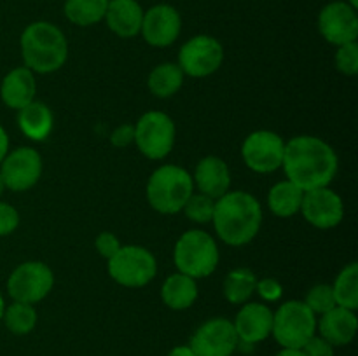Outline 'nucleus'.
Instances as JSON below:
<instances>
[{"mask_svg": "<svg viewBox=\"0 0 358 356\" xmlns=\"http://www.w3.org/2000/svg\"><path fill=\"white\" fill-rule=\"evenodd\" d=\"M161 299L173 311L189 309L198 299L196 279L182 274V272L168 276L166 281L163 283V288H161Z\"/></svg>", "mask_w": 358, "mask_h": 356, "instance_id": "nucleus-23", "label": "nucleus"}, {"mask_svg": "<svg viewBox=\"0 0 358 356\" xmlns=\"http://www.w3.org/2000/svg\"><path fill=\"white\" fill-rule=\"evenodd\" d=\"M304 191H301L296 184L290 180L278 181L271 187L268 194V206L271 213H275L280 218H289L297 212H301V202H303Z\"/></svg>", "mask_w": 358, "mask_h": 356, "instance_id": "nucleus-24", "label": "nucleus"}, {"mask_svg": "<svg viewBox=\"0 0 358 356\" xmlns=\"http://www.w3.org/2000/svg\"><path fill=\"white\" fill-rule=\"evenodd\" d=\"M94 246H96V251L105 260H110L119 251L121 243H119V239L112 232H100L96 239H94Z\"/></svg>", "mask_w": 358, "mask_h": 356, "instance_id": "nucleus-34", "label": "nucleus"}, {"mask_svg": "<svg viewBox=\"0 0 358 356\" xmlns=\"http://www.w3.org/2000/svg\"><path fill=\"white\" fill-rule=\"evenodd\" d=\"M301 349H303L304 356H334V346L317 334Z\"/></svg>", "mask_w": 358, "mask_h": 356, "instance_id": "nucleus-35", "label": "nucleus"}, {"mask_svg": "<svg viewBox=\"0 0 358 356\" xmlns=\"http://www.w3.org/2000/svg\"><path fill=\"white\" fill-rule=\"evenodd\" d=\"M318 30L322 37L332 45L357 42L358 16L355 7L346 0H334L327 3L318 14Z\"/></svg>", "mask_w": 358, "mask_h": 356, "instance_id": "nucleus-14", "label": "nucleus"}, {"mask_svg": "<svg viewBox=\"0 0 358 356\" xmlns=\"http://www.w3.org/2000/svg\"><path fill=\"white\" fill-rule=\"evenodd\" d=\"M103 20L112 34L121 38H131L140 34L143 9L136 0H108Z\"/></svg>", "mask_w": 358, "mask_h": 356, "instance_id": "nucleus-19", "label": "nucleus"}, {"mask_svg": "<svg viewBox=\"0 0 358 356\" xmlns=\"http://www.w3.org/2000/svg\"><path fill=\"white\" fill-rule=\"evenodd\" d=\"M219 246L208 232L199 229L187 230L177 239L173 262L178 272L199 279L212 274L219 265Z\"/></svg>", "mask_w": 358, "mask_h": 356, "instance_id": "nucleus-5", "label": "nucleus"}, {"mask_svg": "<svg viewBox=\"0 0 358 356\" xmlns=\"http://www.w3.org/2000/svg\"><path fill=\"white\" fill-rule=\"evenodd\" d=\"M276 356H304V353H303V349L282 348V351H280Z\"/></svg>", "mask_w": 358, "mask_h": 356, "instance_id": "nucleus-40", "label": "nucleus"}, {"mask_svg": "<svg viewBox=\"0 0 358 356\" xmlns=\"http://www.w3.org/2000/svg\"><path fill=\"white\" fill-rule=\"evenodd\" d=\"M224 49L217 38L210 35H196L185 42L178 52V66L184 75L208 77L220 68Z\"/></svg>", "mask_w": 358, "mask_h": 356, "instance_id": "nucleus-10", "label": "nucleus"}, {"mask_svg": "<svg viewBox=\"0 0 358 356\" xmlns=\"http://www.w3.org/2000/svg\"><path fill=\"white\" fill-rule=\"evenodd\" d=\"M3 311H6V302H3V297H2V293H0V321H2Z\"/></svg>", "mask_w": 358, "mask_h": 356, "instance_id": "nucleus-41", "label": "nucleus"}, {"mask_svg": "<svg viewBox=\"0 0 358 356\" xmlns=\"http://www.w3.org/2000/svg\"><path fill=\"white\" fill-rule=\"evenodd\" d=\"M255 292H257L259 295H261V299H264L266 302H275V300H278L280 297H282L283 288L276 279L264 278L261 279V281H257Z\"/></svg>", "mask_w": 358, "mask_h": 356, "instance_id": "nucleus-36", "label": "nucleus"}, {"mask_svg": "<svg viewBox=\"0 0 358 356\" xmlns=\"http://www.w3.org/2000/svg\"><path fill=\"white\" fill-rule=\"evenodd\" d=\"M194 192V181L187 170L175 164L159 166L147 181V199L156 212L175 215L182 212Z\"/></svg>", "mask_w": 358, "mask_h": 356, "instance_id": "nucleus-4", "label": "nucleus"}, {"mask_svg": "<svg viewBox=\"0 0 358 356\" xmlns=\"http://www.w3.org/2000/svg\"><path fill=\"white\" fill-rule=\"evenodd\" d=\"M182 30L180 13L170 3H156L147 13H143L142 28L147 44L154 47H168L178 38Z\"/></svg>", "mask_w": 358, "mask_h": 356, "instance_id": "nucleus-16", "label": "nucleus"}, {"mask_svg": "<svg viewBox=\"0 0 358 356\" xmlns=\"http://www.w3.org/2000/svg\"><path fill=\"white\" fill-rule=\"evenodd\" d=\"M338 164L334 149L317 136H294L285 143L282 168L301 191L329 187L338 173Z\"/></svg>", "mask_w": 358, "mask_h": 356, "instance_id": "nucleus-1", "label": "nucleus"}, {"mask_svg": "<svg viewBox=\"0 0 358 356\" xmlns=\"http://www.w3.org/2000/svg\"><path fill=\"white\" fill-rule=\"evenodd\" d=\"M233 325L240 344L254 346L271 335L273 311L261 302L243 304Z\"/></svg>", "mask_w": 358, "mask_h": 356, "instance_id": "nucleus-17", "label": "nucleus"}, {"mask_svg": "<svg viewBox=\"0 0 358 356\" xmlns=\"http://www.w3.org/2000/svg\"><path fill=\"white\" fill-rule=\"evenodd\" d=\"M285 142L282 136L269 129L250 133L241 145L245 164L255 173H273L282 168Z\"/></svg>", "mask_w": 358, "mask_h": 356, "instance_id": "nucleus-11", "label": "nucleus"}, {"mask_svg": "<svg viewBox=\"0 0 358 356\" xmlns=\"http://www.w3.org/2000/svg\"><path fill=\"white\" fill-rule=\"evenodd\" d=\"M166 356H196L194 351L191 349V346H177V348L170 349Z\"/></svg>", "mask_w": 358, "mask_h": 356, "instance_id": "nucleus-39", "label": "nucleus"}, {"mask_svg": "<svg viewBox=\"0 0 358 356\" xmlns=\"http://www.w3.org/2000/svg\"><path fill=\"white\" fill-rule=\"evenodd\" d=\"M37 93V82H35V73L28 70L27 66L14 68L3 77L2 86H0V96L2 101L9 108L21 110L31 103Z\"/></svg>", "mask_w": 358, "mask_h": 356, "instance_id": "nucleus-21", "label": "nucleus"}, {"mask_svg": "<svg viewBox=\"0 0 358 356\" xmlns=\"http://www.w3.org/2000/svg\"><path fill=\"white\" fill-rule=\"evenodd\" d=\"M55 274L44 262H23L10 272L7 279V292L16 302L37 304L51 293Z\"/></svg>", "mask_w": 358, "mask_h": 356, "instance_id": "nucleus-9", "label": "nucleus"}, {"mask_svg": "<svg viewBox=\"0 0 358 356\" xmlns=\"http://www.w3.org/2000/svg\"><path fill=\"white\" fill-rule=\"evenodd\" d=\"M112 145L122 149V147H128L129 143L135 142V126L131 124H122L112 131L110 135Z\"/></svg>", "mask_w": 358, "mask_h": 356, "instance_id": "nucleus-37", "label": "nucleus"}, {"mask_svg": "<svg viewBox=\"0 0 358 356\" xmlns=\"http://www.w3.org/2000/svg\"><path fill=\"white\" fill-rule=\"evenodd\" d=\"M0 175L6 188L24 192L34 187L42 175V157L31 147H20L3 157Z\"/></svg>", "mask_w": 358, "mask_h": 356, "instance_id": "nucleus-13", "label": "nucleus"}, {"mask_svg": "<svg viewBox=\"0 0 358 356\" xmlns=\"http://www.w3.org/2000/svg\"><path fill=\"white\" fill-rule=\"evenodd\" d=\"M212 222L224 243L243 246L257 236L262 225L261 202L248 192H226L215 199Z\"/></svg>", "mask_w": 358, "mask_h": 356, "instance_id": "nucleus-2", "label": "nucleus"}, {"mask_svg": "<svg viewBox=\"0 0 358 356\" xmlns=\"http://www.w3.org/2000/svg\"><path fill=\"white\" fill-rule=\"evenodd\" d=\"M182 84H184V72L177 63H161L154 66L147 80L150 93L157 98L173 96L178 93Z\"/></svg>", "mask_w": 358, "mask_h": 356, "instance_id": "nucleus-25", "label": "nucleus"}, {"mask_svg": "<svg viewBox=\"0 0 358 356\" xmlns=\"http://www.w3.org/2000/svg\"><path fill=\"white\" fill-rule=\"evenodd\" d=\"M336 66L345 75H357L358 73V44L348 42V44L338 45L336 51Z\"/></svg>", "mask_w": 358, "mask_h": 356, "instance_id": "nucleus-32", "label": "nucleus"}, {"mask_svg": "<svg viewBox=\"0 0 358 356\" xmlns=\"http://www.w3.org/2000/svg\"><path fill=\"white\" fill-rule=\"evenodd\" d=\"M17 112H20L17 114V126L24 136H28L34 142H42L51 135L55 117H52V112L48 105L34 100Z\"/></svg>", "mask_w": 358, "mask_h": 356, "instance_id": "nucleus-22", "label": "nucleus"}, {"mask_svg": "<svg viewBox=\"0 0 358 356\" xmlns=\"http://www.w3.org/2000/svg\"><path fill=\"white\" fill-rule=\"evenodd\" d=\"M3 323L13 332L14 335H27L37 325V311H35L34 304L16 302L14 300L9 307H6L2 316Z\"/></svg>", "mask_w": 358, "mask_h": 356, "instance_id": "nucleus-29", "label": "nucleus"}, {"mask_svg": "<svg viewBox=\"0 0 358 356\" xmlns=\"http://www.w3.org/2000/svg\"><path fill=\"white\" fill-rule=\"evenodd\" d=\"M7 154H9V136H7L6 129L0 126V163H2Z\"/></svg>", "mask_w": 358, "mask_h": 356, "instance_id": "nucleus-38", "label": "nucleus"}, {"mask_svg": "<svg viewBox=\"0 0 358 356\" xmlns=\"http://www.w3.org/2000/svg\"><path fill=\"white\" fill-rule=\"evenodd\" d=\"M336 304L345 309L355 311L358 307V264L352 262L346 265L332 285Z\"/></svg>", "mask_w": 358, "mask_h": 356, "instance_id": "nucleus-28", "label": "nucleus"}, {"mask_svg": "<svg viewBox=\"0 0 358 356\" xmlns=\"http://www.w3.org/2000/svg\"><path fill=\"white\" fill-rule=\"evenodd\" d=\"M317 327L318 332H320V337L331 342L332 346H346L355 339L358 320L355 316V311L336 306L334 309L322 314Z\"/></svg>", "mask_w": 358, "mask_h": 356, "instance_id": "nucleus-20", "label": "nucleus"}, {"mask_svg": "<svg viewBox=\"0 0 358 356\" xmlns=\"http://www.w3.org/2000/svg\"><path fill=\"white\" fill-rule=\"evenodd\" d=\"M108 0H66L63 6L66 20L77 27L100 23L107 13Z\"/></svg>", "mask_w": 358, "mask_h": 356, "instance_id": "nucleus-26", "label": "nucleus"}, {"mask_svg": "<svg viewBox=\"0 0 358 356\" xmlns=\"http://www.w3.org/2000/svg\"><path fill=\"white\" fill-rule=\"evenodd\" d=\"M317 334V314L303 300H289L273 313L271 335L282 348L301 349Z\"/></svg>", "mask_w": 358, "mask_h": 356, "instance_id": "nucleus-6", "label": "nucleus"}, {"mask_svg": "<svg viewBox=\"0 0 358 356\" xmlns=\"http://www.w3.org/2000/svg\"><path fill=\"white\" fill-rule=\"evenodd\" d=\"M346 2H348L352 7H355V9L358 7V0H346Z\"/></svg>", "mask_w": 358, "mask_h": 356, "instance_id": "nucleus-43", "label": "nucleus"}, {"mask_svg": "<svg viewBox=\"0 0 358 356\" xmlns=\"http://www.w3.org/2000/svg\"><path fill=\"white\" fill-rule=\"evenodd\" d=\"M157 272L154 255L147 248L128 244L119 248L108 260V274L115 283L128 288H142L149 285Z\"/></svg>", "mask_w": 358, "mask_h": 356, "instance_id": "nucleus-7", "label": "nucleus"}, {"mask_svg": "<svg viewBox=\"0 0 358 356\" xmlns=\"http://www.w3.org/2000/svg\"><path fill=\"white\" fill-rule=\"evenodd\" d=\"M213 209H215V199L208 198V195L194 194L192 192L191 198L187 199L184 206V212L187 218H191L196 223H208L213 218Z\"/></svg>", "mask_w": 358, "mask_h": 356, "instance_id": "nucleus-30", "label": "nucleus"}, {"mask_svg": "<svg viewBox=\"0 0 358 356\" xmlns=\"http://www.w3.org/2000/svg\"><path fill=\"white\" fill-rule=\"evenodd\" d=\"M304 220L317 229H332L345 216V205L332 188L320 187L306 191L301 202Z\"/></svg>", "mask_w": 358, "mask_h": 356, "instance_id": "nucleus-15", "label": "nucleus"}, {"mask_svg": "<svg viewBox=\"0 0 358 356\" xmlns=\"http://www.w3.org/2000/svg\"><path fill=\"white\" fill-rule=\"evenodd\" d=\"M21 56L34 73H52L65 65L69 42L65 34L49 21L30 23L21 34Z\"/></svg>", "mask_w": 358, "mask_h": 356, "instance_id": "nucleus-3", "label": "nucleus"}, {"mask_svg": "<svg viewBox=\"0 0 358 356\" xmlns=\"http://www.w3.org/2000/svg\"><path fill=\"white\" fill-rule=\"evenodd\" d=\"M308 307L313 311V314H325L327 311L334 309L336 304L334 292H332L331 285H317L308 292L306 300H304Z\"/></svg>", "mask_w": 358, "mask_h": 356, "instance_id": "nucleus-31", "label": "nucleus"}, {"mask_svg": "<svg viewBox=\"0 0 358 356\" xmlns=\"http://www.w3.org/2000/svg\"><path fill=\"white\" fill-rule=\"evenodd\" d=\"M20 225V213L9 202H0V236H9Z\"/></svg>", "mask_w": 358, "mask_h": 356, "instance_id": "nucleus-33", "label": "nucleus"}, {"mask_svg": "<svg viewBox=\"0 0 358 356\" xmlns=\"http://www.w3.org/2000/svg\"><path fill=\"white\" fill-rule=\"evenodd\" d=\"M135 143L149 159H163L173 150L175 122L164 112H147L135 126Z\"/></svg>", "mask_w": 358, "mask_h": 356, "instance_id": "nucleus-8", "label": "nucleus"}, {"mask_svg": "<svg viewBox=\"0 0 358 356\" xmlns=\"http://www.w3.org/2000/svg\"><path fill=\"white\" fill-rule=\"evenodd\" d=\"M192 181L199 192L212 199H219L226 192H229L231 185V173L227 168L226 161L220 157L208 156L203 157L198 164H196L194 177Z\"/></svg>", "mask_w": 358, "mask_h": 356, "instance_id": "nucleus-18", "label": "nucleus"}, {"mask_svg": "<svg viewBox=\"0 0 358 356\" xmlns=\"http://www.w3.org/2000/svg\"><path fill=\"white\" fill-rule=\"evenodd\" d=\"M255 285L257 278L250 269H234L224 279V297L231 304H245L255 292Z\"/></svg>", "mask_w": 358, "mask_h": 356, "instance_id": "nucleus-27", "label": "nucleus"}, {"mask_svg": "<svg viewBox=\"0 0 358 356\" xmlns=\"http://www.w3.org/2000/svg\"><path fill=\"white\" fill-rule=\"evenodd\" d=\"M189 346L196 356H233L240 348V341L233 321L227 318H212L199 325Z\"/></svg>", "mask_w": 358, "mask_h": 356, "instance_id": "nucleus-12", "label": "nucleus"}, {"mask_svg": "<svg viewBox=\"0 0 358 356\" xmlns=\"http://www.w3.org/2000/svg\"><path fill=\"white\" fill-rule=\"evenodd\" d=\"M3 191H6V184H3V180H2V175H0V195L3 194Z\"/></svg>", "mask_w": 358, "mask_h": 356, "instance_id": "nucleus-42", "label": "nucleus"}]
</instances>
